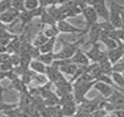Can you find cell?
Returning <instances> with one entry per match:
<instances>
[{
  "instance_id": "1",
  "label": "cell",
  "mask_w": 124,
  "mask_h": 117,
  "mask_svg": "<svg viewBox=\"0 0 124 117\" xmlns=\"http://www.w3.org/2000/svg\"><path fill=\"white\" fill-rule=\"evenodd\" d=\"M96 82V81L91 82L85 81L80 78L74 82L72 84L74 88V97L77 104H80L85 100V94L93 88Z\"/></svg>"
},
{
  "instance_id": "2",
  "label": "cell",
  "mask_w": 124,
  "mask_h": 117,
  "mask_svg": "<svg viewBox=\"0 0 124 117\" xmlns=\"http://www.w3.org/2000/svg\"><path fill=\"white\" fill-rule=\"evenodd\" d=\"M83 38L76 43H64V47L58 53H55V59H70L78 50V45L83 43Z\"/></svg>"
},
{
  "instance_id": "3",
  "label": "cell",
  "mask_w": 124,
  "mask_h": 117,
  "mask_svg": "<svg viewBox=\"0 0 124 117\" xmlns=\"http://www.w3.org/2000/svg\"><path fill=\"white\" fill-rule=\"evenodd\" d=\"M123 10V7L119 5L115 2H111L110 11H109V21L116 29H120L123 27L120 13Z\"/></svg>"
},
{
  "instance_id": "4",
  "label": "cell",
  "mask_w": 124,
  "mask_h": 117,
  "mask_svg": "<svg viewBox=\"0 0 124 117\" xmlns=\"http://www.w3.org/2000/svg\"><path fill=\"white\" fill-rule=\"evenodd\" d=\"M86 3L88 5L92 6L95 9L99 18H101L105 21H109V11L107 10L104 1H101V0H95V1L86 2Z\"/></svg>"
},
{
  "instance_id": "5",
  "label": "cell",
  "mask_w": 124,
  "mask_h": 117,
  "mask_svg": "<svg viewBox=\"0 0 124 117\" xmlns=\"http://www.w3.org/2000/svg\"><path fill=\"white\" fill-rule=\"evenodd\" d=\"M82 14L83 15V16L85 19V23H86V27L85 29L88 32V29L91 26L97 24L99 16H98L95 9L92 6H90L88 5L85 8H84L83 9Z\"/></svg>"
},
{
  "instance_id": "6",
  "label": "cell",
  "mask_w": 124,
  "mask_h": 117,
  "mask_svg": "<svg viewBox=\"0 0 124 117\" xmlns=\"http://www.w3.org/2000/svg\"><path fill=\"white\" fill-rule=\"evenodd\" d=\"M54 85L57 88L55 94L59 98L66 94H71L74 91L73 85L70 81H67L66 78H64L58 81L57 83L54 84Z\"/></svg>"
},
{
  "instance_id": "7",
  "label": "cell",
  "mask_w": 124,
  "mask_h": 117,
  "mask_svg": "<svg viewBox=\"0 0 124 117\" xmlns=\"http://www.w3.org/2000/svg\"><path fill=\"white\" fill-rule=\"evenodd\" d=\"M85 54L87 55L88 58H91L95 63H99L104 58H107V53L101 50L98 43L93 45L92 48L89 50V51L85 53Z\"/></svg>"
},
{
  "instance_id": "8",
  "label": "cell",
  "mask_w": 124,
  "mask_h": 117,
  "mask_svg": "<svg viewBox=\"0 0 124 117\" xmlns=\"http://www.w3.org/2000/svg\"><path fill=\"white\" fill-rule=\"evenodd\" d=\"M57 27L60 32L61 33H67V34H84L88 32L87 30L81 29L79 28H77L68 22H67L65 20L61 21L57 23Z\"/></svg>"
},
{
  "instance_id": "9",
  "label": "cell",
  "mask_w": 124,
  "mask_h": 117,
  "mask_svg": "<svg viewBox=\"0 0 124 117\" xmlns=\"http://www.w3.org/2000/svg\"><path fill=\"white\" fill-rule=\"evenodd\" d=\"M107 100L115 106V110L124 109V95L118 89H114L113 93L107 99Z\"/></svg>"
},
{
  "instance_id": "10",
  "label": "cell",
  "mask_w": 124,
  "mask_h": 117,
  "mask_svg": "<svg viewBox=\"0 0 124 117\" xmlns=\"http://www.w3.org/2000/svg\"><path fill=\"white\" fill-rule=\"evenodd\" d=\"M46 77L49 80L50 82H51L53 84L57 83L58 81L65 78L64 76L62 74V73L60 71L59 68H58L55 66L53 65H50L47 66V70H46V73H45Z\"/></svg>"
},
{
  "instance_id": "11",
  "label": "cell",
  "mask_w": 124,
  "mask_h": 117,
  "mask_svg": "<svg viewBox=\"0 0 124 117\" xmlns=\"http://www.w3.org/2000/svg\"><path fill=\"white\" fill-rule=\"evenodd\" d=\"M20 13V12L11 7L7 12L0 15V21L6 26L10 25L13 24L17 18H18Z\"/></svg>"
},
{
  "instance_id": "12",
  "label": "cell",
  "mask_w": 124,
  "mask_h": 117,
  "mask_svg": "<svg viewBox=\"0 0 124 117\" xmlns=\"http://www.w3.org/2000/svg\"><path fill=\"white\" fill-rule=\"evenodd\" d=\"M89 42L91 44L94 45L98 43V41L100 40L101 39V32H102V29L100 27L99 24L97 23L93 26H91L89 29Z\"/></svg>"
},
{
  "instance_id": "13",
  "label": "cell",
  "mask_w": 124,
  "mask_h": 117,
  "mask_svg": "<svg viewBox=\"0 0 124 117\" xmlns=\"http://www.w3.org/2000/svg\"><path fill=\"white\" fill-rule=\"evenodd\" d=\"M71 62L73 64H75L80 66H88L89 65L88 57L80 48L78 49L75 55L71 58Z\"/></svg>"
},
{
  "instance_id": "14",
  "label": "cell",
  "mask_w": 124,
  "mask_h": 117,
  "mask_svg": "<svg viewBox=\"0 0 124 117\" xmlns=\"http://www.w3.org/2000/svg\"><path fill=\"white\" fill-rule=\"evenodd\" d=\"M78 107L77 106V102L75 100H73L72 102H70L64 105L61 106V113L63 114L64 117L75 116L78 111Z\"/></svg>"
},
{
  "instance_id": "15",
  "label": "cell",
  "mask_w": 124,
  "mask_h": 117,
  "mask_svg": "<svg viewBox=\"0 0 124 117\" xmlns=\"http://www.w3.org/2000/svg\"><path fill=\"white\" fill-rule=\"evenodd\" d=\"M93 88L97 91H99L101 94V96L106 99H107L114 92V89L112 88V86L97 81L94 84Z\"/></svg>"
},
{
  "instance_id": "16",
  "label": "cell",
  "mask_w": 124,
  "mask_h": 117,
  "mask_svg": "<svg viewBox=\"0 0 124 117\" xmlns=\"http://www.w3.org/2000/svg\"><path fill=\"white\" fill-rule=\"evenodd\" d=\"M107 54L109 62L112 64V65L119 62L120 60H121L124 56V54L118 48L108 50Z\"/></svg>"
},
{
  "instance_id": "17",
  "label": "cell",
  "mask_w": 124,
  "mask_h": 117,
  "mask_svg": "<svg viewBox=\"0 0 124 117\" xmlns=\"http://www.w3.org/2000/svg\"><path fill=\"white\" fill-rule=\"evenodd\" d=\"M29 68L31 70L37 74H40V75H45L46 73V70H47V66L39 62V60L34 59L32 60V62L30 64Z\"/></svg>"
},
{
  "instance_id": "18",
  "label": "cell",
  "mask_w": 124,
  "mask_h": 117,
  "mask_svg": "<svg viewBox=\"0 0 124 117\" xmlns=\"http://www.w3.org/2000/svg\"><path fill=\"white\" fill-rule=\"evenodd\" d=\"M8 89H14L15 90L18 91L19 92V94L29 92L27 86L23 82V81L21 79L20 77L13 80V81H11V84Z\"/></svg>"
},
{
  "instance_id": "19",
  "label": "cell",
  "mask_w": 124,
  "mask_h": 117,
  "mask_svg": "<svg viewBox=\"0 0 124 117\" xmlns=\"http://www.w3.org/2000/svg\"><path fill=\"white\" fill-rule=\"evenodd\" d=\"M98 64L99 65L100 69L104 74L111 76L112 73V64L109 62L108 57L104 58V60Z\"/></svg>"
},
{
  "instance_id": "20",
  "label": "cell",
  "mask_w": 124,
  "mask_h": 117,
  "mask_svg": "<svg viewBox=\"0 0 124 117\" xmlns=\"http://www.w3.org/2000/svg\"><path fill=\"white\" fill-rule=\"evenodd\" d=\"M37 60H39L46 66L51 65L55 60V53L53 52L47 53H41Z\"/></svg>"
},
{
  "instance_id": "21",
  "label": "cell",
  "mask_w": 124,
  "mask_h": 117,
  "mask_svg": "<svg viewBox=\"0 0 124 117\" xmlns=\"http://www.w3.org/2000/svg\"><path fill=\"white\" fill-rule=\"evenodd\" d=\"M34 18L32 11L29 10H24L20 13V16L18 17V19L22 24V26H24L31 22V21Z\"/></svg>"
},
{
  "instance_id": "22",
  "label": "cell",
  "mask_w": 124,
  "mask_h": 117,
  "mask_svg": "<svg viewBox=\"0 0 124 117\" xmlns=\"http://www.w3.org/2000/svg\"><path fill=\"white\" fill-rule=\"evenodd\" d=\"M78 65L73 64V63H69L63 67H61L59 68L60 71L63 73H65L67 75H72V77L75 74V73L77 72L78 69Z\"/></svg>"
},
{
  "instance_id": "23",
  "label": "cell",
  "mask_w": 124,
  "mask_h": 117,
  "mask_svg": "<svg viewBox=\"0 0 124 117\" xmlns=\"http://www.w3.org/2000/svg\"><path fill=\"white\" fill-rule=\"evenodd\" d=\"M55 40L56 38H50L43 45H42L39 48V50L41 53H47L53 52L55 43Z\"/></svg>"
},
{
  "instance_id": "24",
  "label": "cell",
  "mask_w": 124,
  "mask_h": 117,
  "mask_svg": "<svg viewBox=\"0 0 124 117\" xmlns=\"http://www.w3.org/2000/svg\"><path fill=\"white\" fill-rule=\"evenodd\" d=\"M49 40V38H47L45 34H44L43 32H40L39 33L37 34V35L35 37L34 40H33L32 45L37 48H40L42 45H43L47 40Z\"/></svg>"
},
{
  "instance_id": "25",
  "label": "cell",
  "mask_w": 124,
  "mask_h": 117,
  "mask_svg": "<svg viewBox=\"0 0 124 117\" xmlns=\"http://www.w3.org/2000/svg\"><path fill=\"white\" fill-rule=\"evenodd\" d=\"M100 41H101L104 44V45L107 47L108 50L115 49L118 46V42L109 37H101Z\"/></svg>"
},
{
  "instance_id": "26",
  "label": "cell",
  "mask_w": 124,
  "mask_h": 117,
  "mask_svg": "<svg viewBox=\"0 0 124 117\" xmlns=\"http://www.w3.org/2000/svg\"><path fill=\"white\" fill-rule=\"evenodd\" d=\"M41 18V22L42 24H47L49 25L50 26H56L57 25V21L47 12V10H45V12L43 13V14L42 15V16L40 17Z\"/></svg>"
},
{
  "instance_id": "27",
  "label": "cell",
  "mask_w": 124,
  "mask_h": 117,
  "mask_svg": "<svg viewBox=\"0 0 124 117\" xmlns=\"http://www.w3.org/2000/svg\"><path fill=\"white\" fill-rule=\"evenodd\" d=\"M111 78L113 82L116 84V86L121 89H124V78L121 73H112L111 75Z\"/></svg>"
},
{
  "instance_id": "28",
  "label": "cell",
  "mask_w": 124,
  "mask_h": 117,
  "mask_svg": "<svg viewBox=\"0 0 124 117\" xmlns=\"http://www.w3.org/2000/svg\"><path fill=\"white\" fill-rule=\"evenodd\" d=\"M43 32L47 38L50 39V38H56V37L58 36V34H59L60 32L56 25V26H50L47 29L44 30Z\"/></svg>"
},
{
  "instance_id": "29",
  "label": "cell",
  "mask_w": 124,
  "mask_h": 117,
  "mask_svg": "<svg viewBox=\"0 0 124 117\" xmlns=\"http://www.w3.org/2000/svg\"><path fill=\"white\" fill-rule=\"evenodd\" d=\"M24 3L26 10L29 11H33L40 6V3L37 0H26Z\"/></svg>"
},
{
  "instance_id": "30",
  "label": "cell",
  "mask_w": 124,
  "mask_h": 117,
  "mask_svg": "<svg viewBox=\"0 0 124 117\" xmlns=\"http://www.w3.org/2000/svg\"><path fill=\"white\" fill-rule=\"evenodd\" d=\"M25 1H21V0H16V1H12V8L18 10V12L21 13L25 9Z\"/></svg>"
},
{
  "instance_id": "31",
  "label": "cell",
  "mask_w": 124,
  "mask_h": 117,
  "mask_svg": "<svg viewBox=\"0 0 124 117\" xmlns=\"http://www.w3.org/2000/svg\"><path fill=\"white\" fill-rule=\"evenodd\" d=\"M112 73H124V60L122 59L112 65Z\"/></svg>"
},
{
  "instance_id": "32",
  "label": "cell",
  "mask_w": 124,
  "mask_h": 117,
  "mask_svg": "<svg viewBox=\"0 0 124 117\" xmlns=\"http://www.w3.org/2000/svg\"><path fill=\"white\" fill-rule=\"evenodd\" d=\"M12 7V1L3 0L0 1V15L7 12Z\"/></svg>"
},
{
  "instance_id": "33",
  "label": "cell",
  "mask_w": 124,
  "mask_h": 117,
  "mask_svg": "<svg viewBox=\"0 0 124 117\" xmlns=\"http://www.w3.org/2000/svg\"><path fill=\"white\" fill-rule=\"evenodd\" d=\"M96 81L105 83V84H109V85H110L112 86H114V82H113L112 78L109 75H105V74H101V75H99Z\"/></svg>"
},
{
  "instance_id": "34",
  "label": "cell",
  "mask_w": 124,
  "mask_h": 117,
  "mask_svg": "<svg viewBox=\"0 0 124 117\" xmlns=\"http://www.w3.org/2000/svg\"><path fill=\"white\" fill-rule=\"evenodd\" d=\"M73 100H75V97H74V94L71 93V94H66V95L61 97L60 98V106L64 105H65L70 102H72Z\"/></svg>"
},
{
  "instance_id": "35",
  "label": "cell",
  "mask_w": 124,
  "mask_h": 117,
  "mask_svg": "<svg viewBox=\"0 0 124 117\" xmlns=\"http://www.w3.org/2000/svg\"><path fill=\"white\" fill-rule=\"evenodd\" d=\"M10 62L14 67H18L21 65V56L19 53H12Z\"/></svg>"
},
{
  "instance_id": "36",
  "label": "cell",
  "mask_w": 124,
  "mask_h": 117,
  "mask_svg": "<svg viewBox=\"0 0 124 117\" xmlns=\"http://www.w3.org/2000/svg\"><path fill=\"white\" fill-rule=\"evenodd\" d=\"M17 105H18L17 103H5L3 102H0V111L5 112L8 110L17 108Z\"/></svg>"
},
{
  "instance_id": "37",
  "label": "cell",
  "mask_w": 124,
  "mask_h": 117,
  "mask_svg": "<svg viewBox=\"0 0 124 117\" xmlns=\"http://www.w3.org/2000/svg\"><path fill=\"white\" fill-rule=\"evenodd\" d=\"M13 68H14V67L11 64L10 62L2 63V64H1V66H0V70L4 73H8V72L13 70Z\"/></svg>"
},
{
  "instance_id": "38",
  "label": "cell",
  "mask_w": 124,
  "mask_h": 117,
  "mask_svg": "<svg viewBox=\"0 0 124 117\" xmlns=\"http://www.w3.org/2000/svg\"><path fill=\"white\" fill-rule=\"evenodd\" d=\"M10 56H11V54L10 53H8V52L0 53V63L2 64V63H5V62H10Z\"/></svg>"
},
{
  "instance_id": "39",
  "label": "cell",
  "mask_w": 124,
  "mask_h": 117,
  "mask_svg": "<svg viewBox=\"0 0 124 117\" xmlns=\"http://www.w3.org/2000/svg\"><path fill=\"white\" fill-rule=\"evenodd\" d=\"M106 115H107V111L104 109H99L95 111L91 115V117H105Z\"/></svg>"
},
{
  "instance_id": "40",
  "label": "cell",
  "mask_w": 124,
  "mask_h": 117,
  "mask_svg": "<svg viewBox=\"0 0 124 117\" xmlns=\"http://www.w3.org/2000/svg\"><path fill=\"white\" fill-rule=\"evenodd\" d=\"M92 114L86 113V112H84V111H83V110H81L80 109H78V111H77L75 117H91Z\"/></svg>"
},
{
  "instance_id": "41",
  "label": "cell",
  "mask_w": 124,
  "mask_h": 117,
  "mask_svg": "<svg viewBox=\"0 0 124 117\" xmlns=\"http://www.w3.org/2000/svg\"><path fill=\"white\" fill-rule=\"evenodd\" d=\"M117 38L118 40L122 42H124V29H117Z\"/></svg>"
},
{
  "instance_id": "42",
  "label": "cell",
  "mask_w": 124,
  "mask_h": 117,
  "mask_svg": "<svg viewBox=\"0 0 124 117\" xmlns=\"http://www.w3.org/2000/svg\"><path fill=\"white\" fill-rule=\"evenodd\" d=\"M112 114L115 115L117 117H124V109H119L113 111Z\"/></svg>"
},
{
  "instance_id": "43",
  "label": "cell",
  "mask_w": 124,
  "mask_h": 117,
  "mask_svg": "<svg viewBox=\"0 0 124 117\" xmlns=\"http://www.w3.org/2000/svg\"><path fill=\"white\" fill-rule=\"evenodd\" d=\"M8 89L2 86L1 85V84H0V102H2V100H3V94L5 92L8 91Z\"/></svg>"
},
{
  "instance_id": "44",
  "label": "cell",
  "mask_w": 124,
  "mask_h": 117,
  "mask_svg": "<svg viewBox=\"0 0 124 117\" xmlns=\"http://www.w3.org/2000/svg\"><path fill=\"white\" fill-rule=\"evenodd\" d=\"M120 16H121V20H122V24H123V27L122 29H124V7H123V10L120 13Z\"/></svg>"
},
{
  "instance_id": "45",
  "label": "cell",
  "mask_w": 124,
  "mask_h": 117,
  "mask_svg": "<svg viewBox=\"0 0 124 117\" xmlns=\"http://www.w3.org/2000/svg\"><path fill=\"white\" fill-rule=\"evenodd\" d=\"M4 29H7V26L0 21V30H4Z\"/></svg>"
},
{
  "instance_id": "46",
  "label": "cell",
  "mask_w": 124,
  "mask_h": 117,
  "mask_svg": "<svg viewBox=\"0 0 124 117\" xmlns=\"http://www.w3.org/2000/svg\"><path fill=\"white\" fill-rule=\"evenodd\" d=\"M115 89H118L120 92H121L122 93H123V94L124 95V89H121V88H119V87H117V86H115Z\"/></svg>"
},
{
  "instance_id": "47",
  "label": "cell",
  "mask_w": 124,
  "mask_h": 117,
  "mask_svg": "<svg viewBox=\"0 0 124 117\" xmlns=\"http://www.w3.org/2000/svg\"><path fill=\"white\" fill-rule=\"evenodd\" d=\"M55 117H64V116H63V114H62L61 112V113H59L58 114H57Z\"/></svg>"
},
{
  "instance_id": "48",
  "label": "cell",
  "mask_w": 124,
  "mask_h": 117,
  "mask_svg": "<svg viewBox=\"0 0 124 117\" xmlns=\"http://www.w3.org/2000/svg\"><path fill=\"white\" fill-rule=\"evenodd\" d=\"M105 117H117L115 115H114V114H109V115H106V116Z\"/></svg>"
},
{
  "instance_id": "49",
  "label": "cell",
  "mask_w": 124,
  "mask_h": 117,
  "mask_svg": "<svg viewBox=\"0 0 124 117\" xmlns=\"http://www.w3.org/2000/svg\"><path fill=\"white\" fill-rule=\"evenodd\" d=\"M122 75H123V78H124V73H122Z\"/></svg>"
},
{
  "instance_id": "50",
  "label": "cell",
  "mask_w": 124,
  "mask_h": 117,
  "mask_svg": "<svg viewBox=\"0 0 124 117\" xmlns=\"http://www.w3.org/2000/svg\"><path fill=\"white\" fill-rule=\"evenodd\" d=\"M0 66H1V63H0Z\"/></svg>"
},
{
  "instance_id": "51",
  "label": "cell",
  "mask_w": 124,
  "mask_h": 117,
  "mask_svg": "<svg viewBox=\"0 0 124 117\" xmlns=\"http://www.w3.org/2000/svg\"><path fill=\"white\" fill-rule=\"evenodd\" d=\"M4 117H7V116H4Z\"/></svg>"
}]
</instances>
